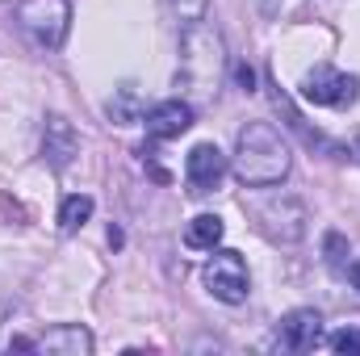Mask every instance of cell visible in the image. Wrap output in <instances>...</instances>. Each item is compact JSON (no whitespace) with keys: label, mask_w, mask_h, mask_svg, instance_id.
Segmentation results:
<instances>
[{"label":"cell","mask_w":360,"mask_h":356,"mask_svg":"<svg viewBox=\"0 0 360 356\" xmlns=\"http://www.w3.org/2000/svg\"><path fill=\"white\" fill-rule=\"evenodd\" d=\"M293 151L269 122H248L235 134V177L252 189H272L289 177Z\"/></svg>","instance_id":"obj_1"},{"label":"cell","mask_w":360,"mask_h":356,"mask_svg":"<svg viewBox=\"0 0 360 356\" xmlns=\"http://www.w3.org/2000/svg\"><path fill=\"white\" fill-rule=\"evenodd\" d=\"M252 218H256V227L269 235L272 243H297V239H306V227H310L306 201L285 193V189H272L264 197H256L252 201Z\"/></svg>","instance_id":"obj_2"},{"label":"cell","mask_w":360,"mask_h":356,"mask_svg":"<svg viewBox=\"0 0 360 356\" xmlns=\"http://www.w3.org/2000/svg\"><path fill=\"white\" fill-rule=\"evenodd\" d=\"M201 281H205V289H210L218 302H226V306H239V302H248V293H252L248 260H243L239 252H231V248H222V252L214 248V256L201 268Z\"/></svg>","instance_id":"obj_3"},{"label":"cell","mask_w":360,"mask_h":356,"mask_svg":"<svg viewBox=\"0 0 360 356\" xmlns=\"http://www.w3.org/2000/svg\"><path fill=\"white\" fill-rule=\"evenodd\" d=\"M17 21L25 25V34L38 46H63L68 21H72V4L68 0H21Z\"/></svg>","instance_id":"obj_4"},{"label":"cell","mask_w":360,"mask_h":356,"mask_svg":"<svg viewBox=\"0 0 360 356\" xmlns=\"http://www.w3.org/2000/svg\"><path fill=\"white\" fill-rule=\"evenodd\" d=\"M356 92H360L356 76L335 72V68H314V72H306V80H302V96H306L310 105L344 109V105H352V101H356Z\"/></svg>","instance_id":"obj_5"},{"label":"cell","mask_w":360,"mask_h":356,"mask_svg":"<svg viewBox=\"0 0 360 356\" xmlns=\"http://www.w3.org/2000/svg\"><path fill=\"white\" fill-rule=\"evenodd\" d=\"M17 348L51 352V356H89L92 352V336L80 327V323H55V327H46L38 340H17Z\"/></svg>","instance_id":"obj_6"},{"label":"cell","mask_w":360,"mask_h":356,"mask_svg":"<svg viewBox=\"0 0 360 356\" xmlns=\"http://www.w3.org/2000/svg\"><path fill=\"white\" fill-rule=\"evenodd\" d=\"M184 177H188V189L193 193H210L218 189L222 177H226V155L214 147V143H197L184 160Z\"/></svg>","instance_id":"obj_7"},{"label":"cell","mask_w":360,"mask_h":356,"mask_svg":"<svg viewBox=\"0 0 360 356\" xmlns=\"http://www.w3.org/2000/svg\"><path fill=\"white\" fill-rule=\"evenodd\" d=\"M323 340V314L310 310V306H297L281 319V344L289 352H314Z\"/></svg>","instance_id":"obj_8"},{"label":"cell","mask_w":360,"mask_h":356,"mask_svg":"<svg viewBox=\"0 0 360 356\" xmlns=\"http://www.w3.org/2000/svg\"><path fill=\"white\" fill-rule=\"evenodd\" d=\"M80 155V139H76V130H72V122L68 117H46V134H42V160L51 164V168H68L72 160Z\"/></svg>","instance_id":"obj_9"},{"label":"cell","mask_w":360,"mask_h":356,"mask_svg":"<svg viewBox=\"0 0 360 356\" xmlns=\"http://www.w3.org/2000/svg\"><path fill=\"white\" fill-rule=\"evenodd\" d=\"M147 134L151 139H180L193 126V109L184 101H160L155 109H147Z\"/></svg>","instance_id":"obj_10"},{"label":"cell","mask_w":360,"mask_h":356,"mask_svg":"<svg viewBox=\"0 0 360 356\" xmlns=\"http://www.w3.org/2000/svg\"><path fill=\"white\" fill-rule=\"evenodd\" d=\"M222 235H226V222H222L218 214H197V218L184 227V248H193V252H214V248L222 243Z\"/></svg>","instance_id":"obj_11"},{"label":"cell","mask_w":360,"mask_h":356,"mask_svg":"<svg viewBox=\"0 0 360 356\" xmlns=\"http://www.w3.org/2000/svg\"><path fill=\"white\" fill-rule=\"evenodd\" d=\"M89 218H92V197L89 193H72V197H63V205H59V231H63V235H76Z\"/></svg>","instance_id":"obj_12"},{"label":"cell","mask_w":360,"mask_h":356,"mask_svg":"<svg viewBox=\"0 0 360 356\" xmlns=\"http://www.w3.org/2000/svg\"><path fill=\"white\" fill-rule=\"evenodd\" d=\"M205 4L210 0H164V8H168V17L184 25V30H193L197 21H205Z\"/></svg>","instance_id":"obj_13"},{"label":"cell","mask_w":360,"mask_h":356,"mask_svg":"<svg viewBox=\"0 0 360 356\" xmlns=\"http://www.w3.org/2000/svg\"><path fill=\"white\" fill-rule=\"evenodd\" d=\"M331 352L340 356H360V327H344L331 336Z\"/></svg>","instance_id":"obj_14"},{"label":"cell","mask_w":360,"mask_h":356,"mask_svg":"<svg viewBox=\"0 0 360 356\" xmlns=\"http://www.w3.org/2000/svg\"><path fill=\"white\" fill-rule=\"evenodd\" d=\"M348 281H352V289L360 293V256L352 260V265H348Z\"/></svg>","instance_id":"obj_15"},{"label":"cell","mask_w":360,"mask_h":356,"mask_svg":"<svg viewBox=\"0 0 360 356\" xmlns=\"http://www.w3.org/2000/svg\"><path fill=\"white\" fill-rule=\"evenodd\" d=\"M356 155H360V139H356Z\"/></svg>","instance_id":"obj_16"}]
</instances>
